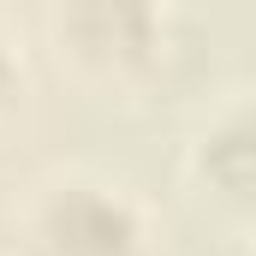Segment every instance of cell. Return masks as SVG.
Masks as SVG:
<instances>
[{"mask_svg":"<svg viewBox=\"0 0 256 256\" xmlns=\"http://www.w3.org/2000/svg\"><path fill=\"white\" fill-rule=\"evenodd\" d=\"M48 54L90 96H143L173 54L167 0H48Z\"/></svg>","mask_w":256,"mask_h":256,"instance_id":"cell-1","label":"cell"},{"mask_svg":"<svg viewBox=\"0 0 256 256\" xmlns=\"http://www.w3.org/2000/svg\"><path fill=\"white\" fill-rule=\"evenodd\" d=\"M18 244L24 256H155V220L126 185L90 167H60L30 185Z\"/></svg>","mask_w":256,"mask_h":256,"instance_id":"cell-2","label":"cell"},{"mask_svg":"<svg viewBox=\"0 0 256 256\" xmlns=\"http://www.w3.org/2000/svg\"><path fill=\"white\" fill-rule=\"evenodd\" d=\"M191 185L220 214H232V220H244L250 214V191H256V149H250V108H244V96L238 102H226L208 126L191 137Z\"/></svg>","mask_w":256,"mask_h":256,"instance_id":"cell-3","label":"cell"},{"mask_svg":"<svg viewBox=\"0 0 256 256\" xmlns=\"http://www.w3.org/2000/svg\"><path fill=\"white\" fill-rule=\"evenodd\" d=\"M24 96H30V78H24V60H18V48L0 36V131L18 120V108H24Z\"/></svg>","mask_w":256,"mask_h":256,"instance_id":"cell-4","label":"cell"}]
</instances>
